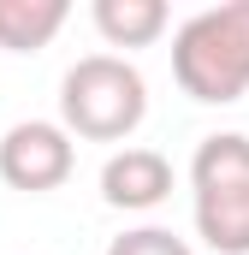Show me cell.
<instances>
[{
  "label": "cell",
  "instance_id": "1",
  "mask_svg": "<svg viewBox=\"0 0 249 255\" xmlns=\"http://www.w3.org/2000/svg\"><path fill=\"white\" fill-rule=\"evenodd\" d=\"M172 77L190 101L232 107L249 95V0L202 6L172 36Z\"/></svg>",
  "mask_w": 249,
  "mask_h": 255
},
{
  "label": "cell",
  "instance_id": "2",
  "mask_svg": "<svg viewBox=\"0 0 249 255\" xmlns=\"http://www.w3.org/2000/svg\"><path fill=\"white\" fill-rule=\"evenodd\" d=\"M148 119V83L124 54H83L60 77V125L83 142H124Z\"/></svg>",
  "mask_w": 249,
  "mask_h": 255
},
{
  "label": "cell",
  "instance_id": "3",
  "mask_svg": "<svg viewBox=\"0 0 249 255\" xmlns=\"http://www.w3.org/2000/svg\"><path fill=\"white\" fill-rule=\"evenodd\" d=\"M190 214L196 238L214 255H249V136L214 130L190 160Z\"/></svg>",
  "mask_w": 249,
  "mask_h": 255
},
{
  "label": "cell",
  "instance_id": "4",
  "mask_svg": "<svg viewBox=\"0 0 249 255\" xmlns=\"http://www.w3.org/2000/svg\"><path fill=\"white\" fill-rule=\"evenodd\" d=\"M77 166V142L60 119H18L0 136V178L24 196H48L60 190Z\"/></svg>",
  "mask_w": 249,
  "mask_h": 255
},
{
  "label": "cell",
  "instance_id": "5",
  "mask_svg": "<svg viewBox=\"0 0 249 255\" xmlns=\"http://www.w3.org/2000/svg\"><path fill=\"white\" fill-rule=\"evenodd\" d=\"M172 196V160L160 148H113L101 166V202L119 214H148Z\"/></svg>",
  "mask_w": 249,
  "mask_h": 255
},
{
  "label": "cell",
  "instance_id": "6",
  "mask_svg": "<svg viewBox=\"0 0 249 255\" xmlns=\"http://www.w3.org/2000/svg\"><path fill=\"white\" fill-rule=\"evenodd\" d=\"M89 18H95V30H101L107 48H148V42H160L166 24H172L166 0H95Z\"/></svg>",
  "mask_w": 249,
  "mask_h": 255
},
{
  "label": "cell",
  "instance_id": "7",
  "mask_svg": "<svg viewBox=\"0 0 249 255\" xmlns=\"http://www.w3.org/2000/svg\"><path fill=\"white\" fill-rule=\"evenodd\" d=\"M65 0H0V48L6 54H42L65 30Z\"/></svg>",
  "mask_w": 249,
  "mask_h": 255
},
{
  "label": "cell",
  "instance_id": "8",
  "mask_svg": "<svg viewBox=\"0 0 249 255\" xmlns=\"http://www.w3.org/2000/svg\"><path fill=\"white\" fill-rule=\"evenodd\" d=\"M107 255H196L184 238H172L166 226H136V232H119Z\"/></svg>",
  "mask_w": 249,
  "mask_h": 255
}]
</instances>
